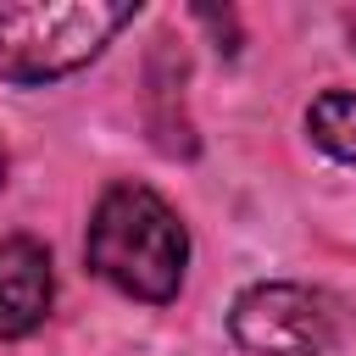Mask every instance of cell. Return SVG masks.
I'll use <instances>...</instances> for the list:
<instances>
[{"instance_id": "6da1fadb", "label": "cell", "mask_w": 356, "mask_h": 356, "mask_svg": "<svg viewBox=\"0 0 356 356\" xmlns=\"http://www.w3.org/2000/svg\"><path fill=\"white\" fill-rule=\"evenodd\" d=\"M89 267L134 300H172L189 261L178 211L145 184H111L89 222Z\"/></svg>"}, {"instance_id": "7a4b0ae2", "label": "cell", "mask_w": 356, "mask_h": 356, "mask_svg": "<svg viewBox=\"0 0 356 356\" xmlns=\"http://www.w3.org/2000/svg\"><path fill=\"white\" fill-rule=\"evenodd\" d=\"M134 6L100 0H0V78L44 83L106 50Z\"/></svg>"}, {"instance_id": "3957f363", "label": "cell", "mask_w": 356, "mask_h": 356, "mask_svg": "<svg viewBox=\"0 0 356 356\" xmlns=\"http://www.w3.org/2000/svg\"><path fill=\"white\" fill-rule=\"evenodd\" d=\"M345 323V306L312 284H250L228 312V334L256 356H328Z\"/></svg>"}, {"instance_id": "277c9868", "label": "cell", "mask_w": 356, "mask_h": 356, "mask_svg": "<svg viewBox=\"0 0 356 356\" xmlns=\"http://www.w3.org/2000/svg\"><path fill=\"white\" fill-rule=\"evenodd\" d=\"M56 278L39 239H6L0 245V339H22L50 317Z\"/></svg>"}, {"instance_id": "5b68a950", "label": "cell", "mask_w": 356, "mask_h": 356, "mask_svg": "<svg viewBox=\"0 0 356 356\" xmlns=\"http://www.w3.org/2000/svg\"><path fill=\"white\" fill-rule=\"evenodd\" d=\"M306 128H312V139H317L328 156L356 161V95H345V89L317 95L312 111H306Z\"/></svg>"}, {"instance_id": "8992f818", "label": "cell", "mask_w": 356, "mask_h": 356, "mask_svg": "<svg viewBox=\"0 0 356 356\" xmlns=\"http://www.w3.org/2000/svg\"><path fill=\"white\" fill-rule=\"evenodd\" d=\"M0 184H6V150H0Z\"/></svg>"}]
</instances>
